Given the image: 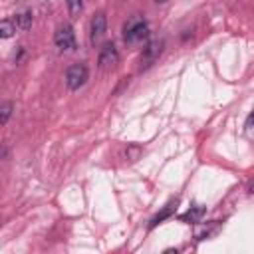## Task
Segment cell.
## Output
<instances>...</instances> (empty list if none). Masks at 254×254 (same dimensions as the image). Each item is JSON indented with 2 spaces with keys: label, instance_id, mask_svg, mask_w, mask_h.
Returning <instances> with one entry per match:
<instances>
[{
  "label": "cell",
  "instance_id": "obj_1",
  "mask_svg": "<svg viewBox=\"0 0 254 254\" xmlns=\"http://www.w3.org/2000/svg\"><path fill=\"white\" fill-rule=\"evenodd\" d=\"M149 38V24L143 16H133L125 22L123 26V42L127 46H135L141 44Z\"/></svg>",
  "mask_w": 254,
  "mask_h": 254
},
{
  "label": "cell",
  "instance_id": "obj_2",
  "mask_svg": "<svg viewBox=\"0 0 254 254\" xmlns=\"http://www.w3.org/2000/svg\"><path fill=\"white\" fill-rule=\"evenodd\" d=\"M87 79H89V69L85 64H73L65 69V85L71 91H77L79 87H83Z\"/></svg>",
  "mask_w": 254,
  "mask_h": 254
},
{
  "label": "cell",
  "instance_id": "obj_3",
  "mask_svg": "<svg viewBox=\"0 0 254 254\" xmlns=\"http://www.w3.org/2000/svg\"><path fill=\"white\" fill-rule=\"evenodd\" d=\"M54 44L60 48V50H69L73 52L77 48V42H75V32L71 28V24H60L54 32Z\"/></svg>",
  "mask_w": 254,
  "mask_h": 254
},
{
  "label": "cell",
  "instance_id": "obj_4",
  "mask_svg": "<svg viewBox=\"0 0 254 254\" xmlns=\"http://www.w3.org/2000/svg\"><path fill=\"white\" fill-rule=\"evenodd\" d=\"M163 48H165V40H149L143 48V54H141V69L151 67L159 60Z\"/></svg>",
  "mask_w": 254,
  "mask_h": 254
},
{
  "label": "cell",
  "instance_id": "obj_5",
  "mask_svg": "<svg viewBox=\"0 0 254 254\" xmlns=\"http://www.w3.org/2000/svg\"><path fill=\"white\" fill-rule=\"evenodd\" d=\"M105 30H107V18L103 12H95L91 22H89V42L91 46H97L103 36H105Z\"/></svg>",
  "mask_w": 254,
  "mask_h": 254
},
{
  "label": "cell",
  "instance_id": "obj_6",
  "mask_svg": "<svg viewBox=\"0 0 254 254\" xmlns=\"http://www.w3.org/2000/svg\"><path fill=\"white\" fill-rule=\"evenodd\" d=\"M117 62H119V52H117L115 44H111V42L103 44V48L99 50V56H97L99 69H103V71L105 69H111V67L117 65Z\"/></svg>",
  "mask_w": 254,
  "mask_h": 254
},
{
  "label": "cell",
  "instance_id": "obj_7",
  "mask_svg": "<svg viewBox=\"0 0 254 254\" xmlns=\"http://www.w3.org/2000/svg\"><path fill=\"white\" fill-rule=\"evenodd\" d=\"M175 210H177V198H175V200H171L169 204H165V206H163V210H161V212H157V214L151 218V222H149V228H155L159 222H163L165 218H169V216H171Z\"/></svg>",
  "mask_w": 254,
  "mask_h": 254
},
{
  "label": "cell",
  "instance_id": "obj_8",
  "mask_svg": "<svg viewBox=\"0 0 254 254\" xmlns=\"http://www.w3.org/2000/svg\"><path fill=\"white\" fill-rule=\"evenodd\" d=\"M202 214H204V206H200V204H194V206H190L185 214H181L179 218L183 220V222H187V224H196L200 218H202Z\"/></svg>",
  "mask_w": 254,
  "mask_h": 254
},
{
  "label": "cell",
  "instance_id": "obj_9",
  "mask_svg": "<svg viewBox=\"0 0 254 254\" xmlns=\"http://www.w3.org/2000/svg\"><path fill=\"white\" fill-rule=\"evenodd\" d=\"M32 22H34V16H32V12H28V10L18 12V14L14 16V24H16V28H18L20 32H28V30L32 28Z\"/></svg>",
  "mask_w": 254,
  "mask_h": 254
},
{
  "label": "cell",
  "instance_id": "obj_10",
  "mask_svg": "<svg viewBox=\"0 0 254 254\" xmlns=\"http://www.w3.org/2000/svg\"><path fill=\"white\" fill-rule=\"evenodd\" d=\"M67 12H69L71 20L79 18L83 12V0H67Z\"/></svg>",
  "mask_w": 254,
  "mask_h": 254
},
{
  "label": "cell",
  "instance_id": "obj_11",
  "mask_svg": "<svg viewBox=\"0 0 254 254\" xmlns=\"http://www.w3.org/2000/svg\"><path fill=\"white\" fill-rule=\"evenodd\" d=\"M14 32H16L14 20H2V24H0V36H2V40H8L10 36H14Z\"/></svg>",
  "mask_w": 254,
  "mask_h": 254
},
{
  "label": "cell",
  "instance_id": "obj_12",
  "mask_svg": "<svg viewBox=\"0 0 254 254\" xmlns=\"http://www.w3.org/2000/svg\"><path fill=\"white\" fill-rule=\"evenodd\" d=\"M10 113H12V103L10 101H4L2 107H0V125H6L8 123Z\"/></svg>",
  "mask_w": 254,
  "mask_h": 254
},
{
  "label": "cell",
  "instance_id": "obj_13",
  "mask_svg": "<svg viewBox=\"0 0 254 254\" xmlns=\"http://www.w3.org/2000/svg\"><path fill=\"white\" fill-rule=\"evenodd\" d=\"M246 127H248L250 133H254V111L248 115V119H246Z\"/></svg>",
  "mask_w": 254,
  "mask_h": 254
},
{
  "label": "cell",
  "instance_id": "obj_14",
  "mask_svg": "<svg viewBox=\"0 0 254 254\" xmlns=\"http://www.w3.org/2000/svg\"><path fill=\"white\" fill-rule=\"evenodd\" d=\"M248 190H250V192H252V194H254V181H252V183H250V187H248Z\"/></svg>",
  "mask_w": 254,
  "mask_h": 254
},
{
  "label": "cell",
  "instance_id": "obj_15",
  "mask_svg": "<svg viewBox=\"0 0 254 254\" xmlns=\"http://www.w3.org/2000/svg\"><path fill=\"white\" fill-rule=\"evenodd\" d=\"M155 2H157V4H165L167 0H155Z\"/></svg>",
  "mask_w": 254,
  "mask_h": 254
}]
</instances>
